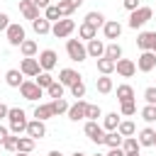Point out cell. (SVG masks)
Returning <instances> with one entry per match:
<instances>
[{"instance_id": "6da1fadb", "label": "cell", "mask_w": 156, "mask_h": 156, "mask_svg": "<svg viewBox=\"0 0 156 156\" xmlns=\"http://www.w3.org/2000/svg\"><path fill=\"white\" fill-rule=\"evenodd\" d=\"M7 119H10V134H24V129H27V112L22 110V107H10L7 110Z\"/></svg>"}, {"instance_id": "7a4b0ae2", "label": "cell", "mask_w": 156, "mask_h": 156, "mask_svg": "<svg viewBox=\"0 0 156 156\" xmlns=\"http://www.w3.org/2000/svg\"><path fill=\"white\" fill-rule=\"evenodd\" d=\"M151 15H154V10H151V7L139 5L136 10H132V12H129V22H127V24H129L132 29H141V27L151 20Z\"/></svg>"}, {"instance_id": "3957f363", "label": "cell", "mask_w": 156, "mask_h": 156, "mask_svg": "<svg viewBox=\"0 0 156 156\" xmlns=\"http://www.w3.org/2000/svg\"><path fill=\"white\" fill-rule=\"evenodd\" d=\"M73 32H76V22H73L71 17H61V20H56V22L51 24V34H54L56 39H68Z\"/></svg>"}, {"instance_id": "277c9868", "label": "cell", "mask_w": 156, "mask_h": 156, "mask_svg": "<svg viewBox=\"0 0 156 156\" xmlns=\"http://www.w3.org/2000/svg\"><path fill=\"white\" fill-rule=\"evenodd\" d=\"M66 54H68V58H71V61H76V63H80V61H85V58H88L85 44H83L80 39H66Z\"/></svg>"}, {"instance_id": "5b68a950", "label": "cell", "mask_w": 156, "mask_h": 156, "mask_svg": "<svg viewBox=\"0 0 156 156\" xmlns=\"http://www.w3.org/2000/svg\"><path fill=\"white\" fill-rule=\"evenodd\" d=\"M83 132H85V136H88L93 144H98V146L105 141V129H102V124H98V119H88L85 127H83Z\"/></svg>"}, {"instance_id": "8992f818", "label": "cell", "mask_w": 156, "mask_h": 156, "mask_svg": "<svg viewBox=\"0 0 156 156\" xmlns=\"http://www.w3.org/2000/svg\"><path fill=\"white\" fill-rule=\"evenodd\" d=\"M5 37H7V44L10 46H20L27 37H24V27L20 24V22H10L7 24V29H5Z\"/></svg>"}, {"instance_id": "52a82bcc", "label": "cell", "mask_w": 156, "mask_h": 156, "mask_svg": "<svg viewBox=\"0 0 156 156\" xmlns=\"http://www.w3.org/2000/svg\"><path fill=\"white\" fill-rule=\"evenodd\" d=\"M20 71H22V76H27V78H37L39 71H41V66H39L37 56H24L22 63H20Z\"/></svg>"}, {"instance_id": "ba28073f", "label": "cell", "mask_w": 156, "mask_h": 156, "mask_svg": "<svg viewBox=\"0 0 156 156\" xmlns=\"http://www.w3.org/2000/svg\"><path fill=\"white\" fill-rule=\"evenodd\" d=\"M20 93H22V98H24V100H32V102H34V100H39V98L44 95V90H41L34 80H22Z\"/></svg>"}, {"instance_id": "9c48e42d", "label": "cell", "mask_w": 156, "mask_h": 156, "mask_svg": "<svg viewBox=\"0 0 156 156\" xmlns=\"http://www.w3.org/2000/svg\"><path fill=\"white\" fill-rule=\"evenodd\" d=\"M56 51L54 49H44V51H39V56H37V61H39V66H41V71H54L56 68Z\"/></svg>"}, {"instance_id": "30bf717a", "label": "cell", "mask_w": 156, "mask_h": 156, "mask_svg": "<svg viewBox=\"0 0 156 156\" xmlns=\"http://www.w3.org/2000/svg\"><path fill=\"white\" fill-rule=\"evenodd\" d=\"M115 71H117V76H122V78H132V76L136 73V63H134L132 58H117V61H115Z\"/></svg>"}, {"instance_id": "8fae6325", "label": "cell", "mask_w": 156, "mask_h": 156, "mask_svg": "<svg viewBox=\"0 0 156 156\" xmlns=\"http://www.w3.org/2000/svg\"><path fill=\"white\" fill-rule=\"evenodd\" d=\"M85 110H88V102L80 98V100H76L73 105H68V119L71 122H80V119H85Z\"/></svg>"}, {"instance_id": "7c38bea8", "label": "cell", "mask_w": 156, "mask_h": 156, "mask_svg": "<svg viewBox=\"0 0 156 156\" xmlns=\"http://www.w3.org/2000/svg\"><path fill=\"white\" fill-rule=\"evenodd\" d=\"M136 68H139L141 73L154 71V68H156V54H154V51H141L139 58H136Z\"/></svg>"}, {"instance_id": "4fadbf2b", "label": "cell", "mask_w": 156, "mask_h": 156, "mask_svg": "<svg viewBox=\"0 0 156 156\" xmlns=\"http://www.w3.org/2000/svg\"><path fill=\"white\" fill-rule=\"evenodd\" d=\"M102 34H105V39L117 41V39L122 37V24H119L117 20H105V24H102Z\"/></svg>"}, {"instance_id": "5bb4252c", "label": "cell", "mask_w": 156, "mask_h": 156, "mask_svg": "<svg viewBox=\"0 0 156 156\" xmlns=\"http://www.w3.org/2000/svg\"><path fill=\"white\" fill-rule=\"evenodd\" d=\"M24 134H27V136H32L34 141H37V139H44V136H46V124H44L41 119H32V122H27Z\"/></svg>"}, {"instance_id": "9a60e30c", "label": "cell", "mask_w": 156, "mask_h": 156, "mask_svg": "<svg viewBox=\"0 0 156 156\" xmlns=\"http://www.w3.org/2000/svg\"><path fill=\"white\" fill-rule=\"evenodd\" d=\"M85 51H88V58H100V56H105V44L95 37L85 44Z\"/></svg>"}, {"instance_id": "2e32d148", "label": "cell", "mask_w": 156, "mask_h": 156, "mask_svg": "<svg viewBox=\"0 0 156 156\" xmlns=\"http://www.w3.org/2000/svg\"><path fill=\"white\" fill-rule=\"evenodd\" d=\"M76 80H80V73H78V71H73V68H61V71H58V83H61V85L71 88Z\"/></svg>"}, {"instance_id": "e0dca14e", "label": "cell", "mask_w": 156, "mask_h": 156, "mask_svg": "<svg viewBox=\"0 0 156 156\" xmlns=\"http://www.w3.org/2000/svg\"><path fill=\"white\" fill-rule=\"evenodd\" d=\"M20 12H22V17L29 20V22L39 17V7H37L32 0H20Z\"/></svg>"}, {"instance_id": "ac0fdd59", "label": "cell", "mask_w": 156, "mask_h": 156, "mask_svg": "<svg viewBox=\"0 0 156 156\" xmlns=\"http://www.w3.org/2000/svg\"><path fill=\"white\" fill-rule=\"evenodd\" d=\"M154 37H156V32H139V34H136V46H139L141 51H151Z\"/></svg>"}, {"instance_id": "d6986e66", "label": "cell", "mask_w": 156, "mask_h": 156, "mask_svg": "<svg viewBox=\"0 0 156 156\" xmlns=\"http://www.w3.org/2000/svg\"><path fill=\"white\" fill-rule=\"evenodd\" d=\"M32 29H34L37 34H41V37H44V34H51V22L39 15L37 20H32Z\"/></svg>"}, {"instance_id": "ffe728a7", "label": "cell", "mask_w": 156, "mask_h": 156, "mask_svg": "<svg viewBox=\"0 0 156 156\" xmlns=\"http://www.w3.org/2000/svg\"><path fill=\"white\" fill-rule=\"evenodd\" d=\"M22 80H24V76H22V71H20V68H10V71L5 73V83H7L10 88H20V85H22Z\"/></svg>"}, {"instance_id": "44dd1931", "label": "cell", "mask_w": 156, "mask_h": 156, "mask_svg": "<svg viewBox=\"0 0 156 156\" xmlns=\"http://www.w3.org/2000/svg\"><path fill=\"white\" fill-rule=\"evenodd\" d=\"M51 117H54L51 102H41V105H37V107H34V119H41V122H46V119H51Z\"/></svg>"}, {"instance_id": "7402d4cb", "label": "cell", "mask_w": 156, "mask_h": 156, "mask_svg": "<svg viewBox=\"0 0 156 156\" xmlns=\"http://www.w3.org/2000/svg\"><path fill=\"white\" fill-rule=\"evenodd\" d=\"M95 37H98V27H93V24H88V22H83V24L78 27V39L90 41V39H95Z\"/></svg>"}, {"instance_id": "603a6c76", "label": "cell", "mask_w": 156, "mask_h": 156, "mask_svg": "<svg viewBox=\"0 0 156 156\" xmlns=\"http://www.w3.org/2000/svg\"><path fill=\"white\" fill-rule=\"evenodd\" d=\"M95 63H98V71H100V76H110V73L115 71V61H112V58H107V56H100V58H95Z\"/></svg>"}, {"instance_id": "cb8c5ba5", "label": "cell", "mask_w": 156, "mask_h": 156, "mask_svg": "<svg viewBox=\"0 0 156 156\" xmlns=\"http://www.w3.org/2000/svg\"><path fill=\"white\" fill-rule=\"evenodd\" d=\"M154 136H156V132H154L151 127H144V129L136 134V139H139V146H154Z\"/></svg>"}, {"instance_id": "d4e9b609", "label": "cell", "mask_w": 156, "mask_h": 156, "mask_svg": "<svg viewBox=\"0 0 156 156\" xmlns=\"http://www.w3.org/2000/svg\"><path fill=\"white\" fill-rule=\"evenodd\" d=\"M122 134L117 132V129H112V132H105V141L102 144H107V149H117V146H122Z\"/></svg>"}, {"instance_id": "484cf974", "label": "cell", "mask_w": 156, "mask_h": 156, "mask_svg": "<svg viewBox=\"0 0 156 156\" xmlns=\"http://www.w3.org/2000/svg\"><path fill=\"white\" fill-rule=\"evenodd\" d=\"M95 88H98V93H102V95H107V93H112V90H115V85H112V78H110V76H100V78L95 80Z\"/></svg>"}, {"instance_id": "4316f807", "label": "cell", "mask_w": 156, "mask_h": 156, "mask_svg": "<svg viewBox=\"0 0 156 156\" xmlns=\"http://www.w3.org/2000/svg\"><path fill=\"white\" fill-rule=\"evenodd\" d=\"M117 100H119V102L134 100V88H132L129 83H122V85H117Z\"/></svg>"}, {"instance_id": "83f0119b", "label": "cell", "mask_w": 156, "mask_h": 156, "mask_svg": "<svg viewBox=\"0 0 156 156\" xmlns=\"http://www.w3.org/2000/svg\"><path fill=\"white\" fill-rule=\"evenodd\" d=\"M119 117H122V115H117V112H107V115L102 117V129H105V132H112V129H117V124H119Z\"/></svg>"}, {"instance_id": "f1b7e54d", "label": "cell", "mask_w": 156, "mask_h": 156, "mask_svg": "<svg viewBox=\"0 0 156 156\" xmlns=\"http://www.w3.org/2000/svg\"><path fill=\"white\" fill-rule=\"evenodd\" d=\"M20 51H22V56H37V54H39V46H37L34 39H24V41L20 44Z\"/></svg>"}, {"instance_id": "f546056e", "label": "cell", "mask_w": 156, "mask_h": 156, "mask_svg": "<svg viewBox=\"0 0 156 156\" xmlns=\"http://www.w3.org/2000/svg\"><path fill=\"white\" fill-rule=\"evenodd\" d=\"M117 132H119L122 136H134V134H136V127H134V122H132V119H119Z\"/></svg>"}, {"instance_id": "4dcf8cb0", "label": "cell", "mask_w": 156, "mask_h": 156, "mask_svg": "<svg viewBox=\"0 0 156 156\" xmlns=\"http://www.w3.org/2000/svg\"><path fill=\"white\" fill-rule=\"evenodd\" d=\"M83 22H88V24H93V27H98V29H100V27L105 24V15H102V12H98V10H93V12H88V15H85V20H83Z\"/></svg>"}, {"instance_id": "1f68e13d", "label": "cell", "mask_w": 156, "mask_h": 156, "mask_svg": "<svg viewBox=\"0 0 156 156\" xmlns=\"http://www.w3.org/2000/svg\"><path fill=\"white\" fill-rule=\"evenodd\" d=\"M54 80H56V78H54V76H51L49 71H39V76L34 78V83H37V85H39L41 90H46V88H49V85H51Z\"/></svg>"}, {"instance_id": "d6a6232c", "label": "cell", "mask_w": 156, "mask_h": 156, "mask_svg": "<svg viewBox=\"0 0 156 156\" xmlns=\"http://www.w3.org/2000/svg\"><path fill=\"white\" fill-rule=\"evenodd\" d=\"M105 56H107V58H112V61L122 58V46H119L117 41H110V44L105 46Z\"/></svg>"}, {"instance_id": "836d02e7", "label": "cell", "mask_w": 156, "mask_h": 156, "mask_svg": "<svg viewBox=\"0 0 156 156\" xmlns=\"http://www.w3.org/2000/svg\"><path fill=\"white\" fill-rule=\"evenodd\" d=\"M63 93H66V85H61L58 80H54V83L46 88V95H49L51 100H56V98H63Z\"/></svg>"}, {"instance_id": "e575fe53", "label": "cell", "mask_w": 156, "mask_h": 156, "mask_svg": "<svg viewBox=\"0 0 156 156\" xmlns=\"http://www.w3.org/2000/svg\"><path fill=\"white\" fill-rule=\"evenodd\" d=\"M34 139L32 136H20V141H17V151H24V154H32L34 151Z\"/></svg>"}, {"instance_id": "d590c367", "label": "cell", "mask_w": 156, "mask_h": 156, "mask_svg": "<svg viewBox=\"0 0 156 156\" xmlns=\"http://www.w3.org/2000/svg\"><path fill=\"white\" fill-rule=\"evenodd\" d=\"M119 115H122V117H132V115H136V102H134V100L119 102Z\"/></svg>"}, {"instance_id": "8d00e7d4", "label": "cell", "mask_w": 156, "mask_h": 156, "mask_svg": "<svg viewBox=\"0 0 156 156\" xmlns=\"http://www.w3.org/2000/svg\"><path fill=\"white\" fill-rule=\"evenodd\" d=\"M17 141H20V136H17V134H7V136H5V141H2L0 146H2L5 151L15 154V151H17Z\"/></svg>"}, {"instance_id": "74e56055", "label": "cell", "mask_w": 156, "mask_h": 156, "mask_svg": "<svg viewBox=\"0 0 156 156\" xmlns=\"http://www.w3.org/2000/svg\"><path fill=\"white\" fill-rule=\"evenodd\" d=\"M122 149H124V154H129V151H139L141 146H139V139L136 136H124L122 139Z\"/></svg>"}, {"instance_id": "f35d334b", "label": "cell", "mask_w": 156, "mask_h": 156, "mask_svg": "<svg viewBox=\"0 0 156 156\" xmlns=\"http://www.w3.org/2000/svg\"><path fill=\"white\" fill-rule=\"evenodd\" d=\"M51 110H54V117L63 115V112H68V102L63 98H56V100H51Z\"/></svg>"}, {"instance_id": "ab89813d", "label": "cell", "mask_w": 156, "mask_h": 156, "mask_svg": "<svg viewBox=\"0 0 156 156\" xmlns=\"http://www.w3.org/2000/svg\"><path fill=\"white\" fill-rule=\"evenodd\" d=\"M141 119L149 122V124L156 122V105H144V107H141Z\"/></svg>"}, {"instance_id": "60d3db41", "label": "cell", "mask_w": 156, "mask_h": 156, "mask_svg": "<svg viewBox=\"0 0 156 156\" xmlns=\"http://www.w3.org/2000/svg\"><path fill=\"white\" fill-rule=\"evenodd\" d=\"M44 17H46L49 22H56V20H61L58 5H49V7H44Z\"/></svg>"}, {"instance_id": "b9f144b4", "label": "cell", "mask_w": 156, "mask_h": 156, "mask_svg": "<svg viewBox=\"0 0 156 156\" xmlns=\"http://www.w3.org/2000/svg\"><path fill=\"white\" fill-rule=\"evenodd\" d=\"M71 95H73L76 100L85 98V83H83V80H76V83L71 85Z\"/></svg>"}, {"instance_id": "7bdbcfd3", "label": "cell", "mask_w": 156, "mask_h": 156, "mask_svg": "<svg viewBox=\"0 0 156 156\" xmlns=\"http://www.w3.org/2000/svg\"><path fill=\"white\" fill-rule=\"evenodd\" d=\"M98 117H102V110H100V105H90V102H88L85 119H98Z\"/></svg>"}, {"instance_id": "ee69618b", "label": "cell", "mask_w": 156, "mask_h": 156, "mask_svg": "<svg viewBox=\"0 0 156 156\" xmlns=\"http://www.w3.org/2000/svg\"><path fill=\"white\" fill-rule=\"evenodd\" d=\"M56 5H58L61 17H71V15H73V7L68 5V0H56Z\"/></svg>"}, {"instance_id": "f6af8a7d", "label": "cell", "mask_w": 156, "mask_h": 156, "mask_svg": "<svg viewBox=\"0 0 156 156\" xmlns=\"http://www.w3.org/2000/svg\"><path fill=\"white\" fill-rule=\"evenodd\" d=\"M144 100H146V105H156V88L154 85H149L144 90Z\"/></svg>"}, {"instance_id": "bcb514c9", "label": "cell", "mask_w": 156, "mask_h": 156, "mask_svg": "<svg viewBox=\"0 0 156 156\" xmlns=\"http://www.w3.org/2000/svg\"><path fill=\"white\" fill-rule=\"evenodd\" d=\"M122 5H124V10L132 12V10H136V7L141 5V0H122Z\"/></svg>"}, {"instance_id": "7dc6e473", "label": "cell", "mask_w": 156, "mask_h": 156, "mask_svg": "<svg viewBox=\"0 0 156 156\" xmlns=\"http://www.w3.org/2000/svg\"><path fill=\"white\" fill-rule=\"evenodd\" d=\"M7 24H10L7 12H0V32H5V29H7Z\"/></svg>"}, {"instance_id": "c3c4849f", "label": "cell", "mask_w": 156, "mask_h": 156, "mask_svg": "<svg viewBox=\"0 0 156 156\" xmlns=\"http://www.w3.org/2000/svg\"><path fill=\"white\" fill-rule=\"evenodd\" d=\"M105 156H124V149H122V146H117V149H110Z\"/></svg>"}, {"instance_id": "681fc988", "label": "cell", "mask_w": 156, "mask_h": 156, "mask_svg": "<svg viewBox=\"0 0 156 156\" xmlns=\"http://www.w3.org/2000/svg\"><path fill=\"white\" fill-rule=\"evenodd\" d=\"M32 2H34L39 10H44V7H49V5H51V0H32Z\"/></svg>"}, {"instance_id": "f907efd6", "label": "cell", "mask_w": 156, "mask_h": 156, "mask_svg": "<svg viewBox=\"0 0 156 156\" xmlns=\"http://www.w3.org/2000/svg\"><path fill=\"white\" fill-rule=\"evenodd\" d=\"M7 134H10V129H7V127H2V124H0V144H2V141H5V136H7Z\"/></svg>"}, {"instance_id": "816d5d0a", "label": "cell", "mask_w": 156, "mask_h": 156, "mask_svg": "<svg viewBox=\"0 0 156 156\" xmlns=\"http://www.w3.org/2000/svg\"><path fill=\"white\" fill-rule=\"evenodd\" d=\"M7 110H10V107H7L5 102H0V119H2V117H7Z\"/></svg>"}, {"instance_id": "f5cc1de1", "label": "cell", "mask_w": 156, "mask_h": 156, "mask_svg": "<svg viewBox=\"0 0 156 156\" xmlns=\"http://www.w3.org/2000/svg\"><path fill=\"white\" fill-rule=\"evenodd\" d=\"M68 5H71V7H73V10H78V7H80V5H83V0H68Z\"/></svg>"}, {"instance_id": "db71d44e", "label": "cell", "mask_w": 156, "mask_h": 156, "mask_svg": "<svg viewBox=\"0 0 156 156\" xmlns=\"http://www.w3.org/2000/svg\"><path fill=\"white\" fill-rule=\"evenodd\" d=\"M124 156H141L139 151H129V154H124Z\"/></svg>"}, {"instance_id": "11a10c76", "label": "cell", "mask_w": 156, "mask_h": 156, "mask_svg": "<svg viewBox=\"0 0 156 156\" xmlns=\"http://www.w3.org/2000/svg\"><path fill=\"white\" fill-rule=\"evenodd\" d=\"M49 156H63L61 151H49Z\"/></svg>"}, {"instance_id": "9f6ffc18", "label": "cell", "mask_w": 156, "mask_h": 156, "mask_svg": "<svg viewBox=\"0 0 156 156\" xmlns=\"http://www.w3.org/2000/svg\"><path fill=\"white\" fill-rule=\"evenodd\" d=\"M151 51L156 54V37H154V44H151Z\"/></svg>"}, {"instance_id": "6f0895ef", "label": "cell", "mask_w": 156, "mask_h": 156, "mask_svg": "<svg viewBox=\"0 0 156 156\" xmlns=\"http://www.w3.org/2000/svg\"><path fill=\"white\" fill-rule=\"evenodd\" d=\"M15 156H29V154H24V151H15Z\"/></svg>"}, {"instance_id": "680465c9", "label": "cell", "mask_w": 156, "mask_h": 156, "mask_svg": "<svg viewBox=\"0 0 156 156\" xmlns=\"http://www.w3.org/2000/svg\"><path fill=\"white\" fill-rule=\"evenodd\" d=\"M71 156H88V154H83V151H76V154H71Z\"/></svg>"}, {"instance_id": "91938a15", "label": "cell", "mask_w": 156, "mask_h": 156, "mask_svg": "<svg viewBox=\"0 0 156 156\" xmlns=\"http://www.w3.org/2000/svg\"><path fill=\"white\" fill-rule=\"evenodd\" d=\"M154 149H156V136H154Z\"/></svg>"}, {"instance_id": "94428289", "label": "cell", "mask_w": 156, "mask_h": 156, "mask_svg": "<svg viewBox=\"0 0 156 156\" xmlns=\"http://www.w3.org/2000/svg\"><path fill=\"white\" fill-rule=\"evenodd\" d=\"M95 156H105V154H95Z\"/></svg>"}]
</instances>
